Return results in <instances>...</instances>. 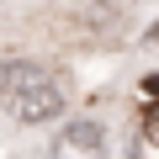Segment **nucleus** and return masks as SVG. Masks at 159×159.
Masks as SVG:
<instances>
[{"mask_svg": "<svg viewBox=\"0 0 159 159\" xmlns=\"http://www.w3.org/2000/svg\"><path fill=\"white\" fill-rule=\"evenodd\" d=\"M143 138L159 148V101H148V106H143Z\"/></svg>", "mask_w": 159, "mask_h": 159, "instance_id": "7ed1b4c3", "label": "nucleus"}, {"mask_svg": "<svg viewBox=\"0 0 159 159\" xmlns=\"http://www.w3.org/2000/svg\"><path fill=\"white\" fill-rule=\"evenodd\" d=\"M53 159H106V127L80 117L53 138Z\"/></svg>", "mask_w": 159, "mask_h": 159, "instance_id": "f03ea898", "label": "nucleus"}, {"mask_svg": "<svg viewBox=\"0 0 159 159\" xmlns=\"http://www.w3.org/2000/svg\"><path fill=\"white\" fill-rule=\"evenodd\" d=\"M0 96H6V111L27 127L37 122H53L64 111V85L32 58H11V64H0Z\"/></svg>", "mask_w": 159, "mask_h": 159, "instance_id": "f257e3e1", "label": "nucleus"}]
</instances>
